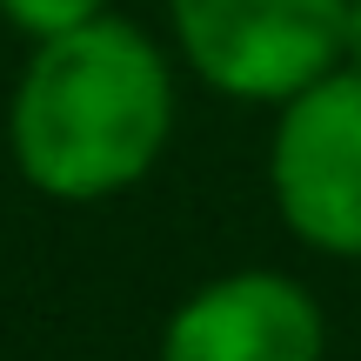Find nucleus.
Returning <instances> with one entry per match:
<instances>
[{
	"instance_id": "1",
	"label": "nucleus",
	"mask_w": 361,
	"mask_h": 361,
	"mask_svg": "<svg viewBox=\"0 0 361 361\" xmlns=\"http://www.w3.org/2000/svg\"><path fill=\"white\" fill-rule=\"evenodd\" d=\"M174 141V67L121 13L27 47L7 101V147L34 194L94 207L154 174Z\"/></svg>"
},
{
	"instance_id": "2",
	"label": "nucleus",
	"mask_w": 361,
	"mask_h": 361,
	"mask_svg": "<svg viewBox=\"0 0 361 361\" xmlns=\"http://www.w3.org/2000/svg\"><path fill=\"white\" fill-rule=\"evenodd\" d=\"M168 27L194 80L241 107H288L341 67L348 0H168Z\"/></svg>"
},
{
	"instance_id": "3",
	"label": "nucleus",
	"mask_w": 361,
	"mask_h": 361,
	"mask_svg": "<svg viewBox=\"0 0 361 361\" xmlns=\"http://www.w3.org/2000/svg\"><path fill=\"white\" fill-rule=\"evenodd\" d=\"M268 194L295 241L328 261H361V74L335 67L274 107Z\"/></svg>"
},
{
	"instance_id": "4",
	"label": "nucleus",
	"mask_w": 361,
	"mask_h": 361,
	"mask_svg": "<svg viewBox=\"0 0 361 361\" xmlns=\"http://www.w3.org/2000/svg\"><path fill=\"white\" fill-rule=\"evenodd\" d=\"M328 322L281 268H234L201 281L161 328L154 361H322Z\"/></svg>"
},
{
	"instance_id": "5",
	"label": "nucleus",
	"mask_w": 361,
	"mask_h": 361,
	"mask_svg": "<svg viewBox=\"0 0 361 361\" xmlns=\"http://www.w3.org/2000/svg\"><path fill=\"white\" fill-rule=\"evenodd\" d=\"M101 13H114V7H107V0H0V20H7L27 47L80 34V27H94Z\"/></svg>"
},
{
	"instance_id": "6",
	"label": "nucleus",
	"mask_w": 361,
	"mask_h": 361,
	"mask_svg": "<svg viewBox=\"0 0 361 361\" xmlns=\"http://www.w3.org/2000/svg\"><path fill=\"white\" fill-rule=\"evenodd\" d=\"M341 67L361 74V0H348V34H341Z\"/></svg>"
}]
</instances>
